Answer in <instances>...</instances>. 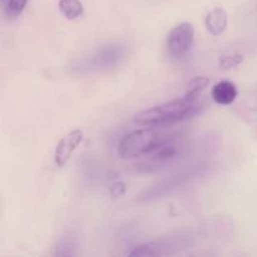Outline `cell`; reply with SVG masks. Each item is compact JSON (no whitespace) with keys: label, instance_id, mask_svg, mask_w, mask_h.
<instances>
[{"label":"cell","instance_id":"cell-1","mask_svg":"<svg viewBox=\"0 0 257 257\" xmlns=\"http://www.w3.org/2000/svg\"><path fill=\"white\" fill-rule=\"evenodd\" d=\"M202 109L203 104L198 103V100L195 102L185 94L180 99L171 100L150 109L138 112L133 117V123L137 125H147V127H163L195 117Z\"/></svg>","mask_w":257,"mask_h":257},{"label":"cell","instance_id":"cell-2","mask_svg":"<svg viewBox=\"0 0 257 257\" xmlns=\"http://www.w3.org/2000/svg\"><path fill=\"white\" fill-rule=\"evenodd\" d=\"M172 137L158 127H147L133 131L120 140L118 153L124 160L150 156L162 146L171 142Z\"/></svg>","mask_w":257,"mask_h":257},{"label":"cell","instance_id":"cell-3","mask_svg":"<svg viewBox=\"0 0 257 257\" xmlns=\"http://www.w3.org/2000/svg\"><path fill=\"white\" fill-rule=\"evenodd\" d=\"M195 30L191 23L183 22L173 28L167 38V52L172 58H181L192 48Z\"/></svg>","mask_w":257,"mask_h":257},{"label":"cell","instance_id":"cell-4","mask_svg":"<svg viewBox=\"0 0 257 257\" xmlns=\"http://www.w3.org/2000/svg\"><path fill=\"white\" fill-rule=\"evenodd\" d=\"M84 138L82 130H74L59 141L54 151V160L58 167H63L72 157V153L78 148Z\"/></svg>","mask_w":257,"mask_h":257},{"label":"cell","instance_id":"cell-5","mask_svg":"<svg viewBox=\"0 0 257 257\" xmlns=\"http://www.w3.org/2000/svg\"><path fill=\"white\" fill-rule=\"evenodd\" d=\"M237 97V88L230 80H221L212 88V99L220 105H230Z\"/></svg>","mask_w":257,"mask_h":257},{"label":"cell","instance_id":"cell-6","mask_svg":"<svg viewBox=\"0 0 257 257\" xmlns=\"http://www.w3.org/2000/svg\"><path fill=\"white\" fill-rule=\"evenodd\" d=\"M151 158L148 161H146V162H143L142 165H141V167H145L146 171H151L153 170V168H158L161 167V166L166 165L167 162H170V161H172L173 158L177 156V150H176L173 146H171L170 143H167V145L162 146V147L160 148V150H157L156 152L151 153Z\"/></svg>","mask_w":257,"mask_h":257},{"label":"cell","instance_id":"cell-7","mask_svg":"<svg viewBox=\"0 0 257 257\" xmlns=\"http://www.w3.org/2000/svg\"><path fill=\"white\" fill-rule=\"evenodd\" d=\"M227 13L222 9V8H216V9L211 10L206 17V28L210 32V34L218 37L222 34L227 27Z\"/></svg>","mask_w":257,"mask_h":257},{"label":"cell","instance_id":"cell-8","mask_svg":"<svg viewBox=\"0 0 257 257\" xmlns=\"http://www.w3.org/2000/svg\"><path fill=\"white\" fill-rule=\"evenodd\" d=\"M59 10L67 19L74 20L83 13V4L80 0H59Z\"/></svg>","mask_w":257,"mask_h":257},{"label":"cell","instance_id":"cell-9","mask_svg":"<svg viewBox=\"0 0 257 257\" xmlns=\"http://www.w3.org/2000/svg\"><path fill=\"white\" fill-rule=\"evenodd\" d=\"M210 84V79L207 77H196L195 79H192L188 84L187 92L185 93L188 98H191L192 100L197 102L200 99L201 94H202L203 90L206 89V87Z\"/></svg>","mask_w":257,"mask_h":257},{"label":"cell","instance_id":"cell-10","mask_svg":"<svg viewBox=\"0 0 257 257\" xmlns=\"http://www.w3.org/2000/svg\"><path fill=\"white\" fill-rule=\"evenodd\" d=\"M243 62V57L241 54H230V55H222L218 60L220 68L223 70L232 69V68L237 67Z\"/></svg>","mask_w":257,"mask_h":257},{"label":"cell","instance_id":"cell-11","mask_svg":"<svg viewBox=\"0 0 257 257\" xmlns=\"http://www.w3.org/2000/svg\"><path fill=\"white\" fill-rule=\"evenodd\" d=\"M28 0H9L7 5V15L12 19L18 18L27 7Z\"/></svg>","mask_w":257,"mask_h":257},{"label":"cell","instance_id":"cell-12","mask_svg":"<svg viewBox=\"0 0 257 257\" xmlns=\"http://www.w3.org/2000/svg\"><path fill=\"white\" fill-rule=\"evenodd\" d=\"M109 193L113 197H120L125 193V185L123 182H115L109 187Z\"/></svg>","mask_w":257,"mask_h":257}]
</instances>
